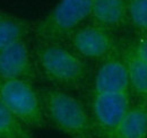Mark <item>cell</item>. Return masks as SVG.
<instances>
[{
  "instance_id": "6da1fadb",
  "label": "cell",
  "mask_w": 147,
  "mask_h": 138,
  "mask_svg": "<svg viewBox=\"0 0 147 138\" xmlns=\"http://www.w3.org/2000/svg\"><path fill=\"white\" fill-rule=\"evenodd\" d=\"M32 53L38 74L51 86L66 91H79L88 83V64L78 57L66 42L36 40Z\"/></svg>"
},
{
  "instance_id": "7a4b0ae2",
  "label": "cell",
  "mask_w": 147,
  "mask_h": 138,
  "mask_svg": "<svg viewBox=\"0 0 147 138\" xmlns=\"http://www.w3.org/2000/svg\"><path fill=\"white\" fill-rule=\"evenodd\" d=\"M47 122L71 138L97 137L88 108L69 91L55 86L38 89Z\"/></svg>"
},
{
  "instance_id": "3957f363",
  "label": "cell",
  "mask_w": 147,
  "mask_h": 138,
  "mask_svg": "<svg viewBox=\"0 0 147 138\" xmlns=\"http://www.w3.org/2000/svg\"><path fill=\"white\" fill-rule=\"evenodd\" d=\"M93 0H60L44 17L32 25L36 40L65 42L85 24L92 13Z\"/></svg>"
},
{
  "instance_id": "277c9868",
  "label": "cell",
  "mask_w": 147,
  "mask_h": 138,
  "mask_svg": "<svg viewBox=\"0 0 147 138\" xmlns=\"http://www.w3.org/2000/svg\"><path fill=\"white\" fill-rule=\"evenodd\" d=\"M0 101L30 130L47 126L41 95L32 82L0 79Z\"/></svg>"
},
{
  "instance_id": "5b68a950",
  "label": "cell",
  "mask_w": 147,
  "mask_h": 138,
  "mask_svg": "<svg viewBox=\"0 0 147 138\" xmlns=\"http://www.w3.org/2000/svg\"><path fill=\"white\" fill-rule=\"evenodd\" d=\"M131 105L130 93H92L88 110L97 138H110Z\"/></svg>"
},
{
  "instance_id": "8992f818",
  "label": "cell",
  "mask_w": 147,
  "mask_h": 138,
  "mask_svg": "<svg viewBox=\"0 0 147 138\" xmlns=\"http://www.w3.org/2000/svg\"><path fill=\"white\" fill-rule=\"evenodd\" d=\"M65 42L87 64H100L118 49L113 32L91 20L78 27Z\"/></svg>"
},
{
  "instance_id": "52a82bcc",
  "label": "cell",
  "mask_w": 147,
  "mask_h": 138,
  "mask_svg": "<svg viewBox=\"0 0 147 138\" xmlns=\"http://www.w3.org/2000/svg\"><path fill=\"white\" fill-rule=\"evenodd\" d=\"M93 93H130L128 65L117 49L100 62L92 79Z\"/></svg>"
},
{
  "instance_id": "ba28073f",
  "label": "cell",
  "mask_w": 147,
  "mask_h": 138,
  "mask_svg": "<svg viewBox=\"0 0 147 138\" xmlns=\"http://www.w3.org/2000/svg\"><path fill=\"white\" fill-rule=\"evenodd\" d=\"M36 75L32 49L26 40L18 41L0 51V79L33 82Z\"/></svg>"
},
{
  "instance_id": "9c48e42d",
  "label": "cell",
  "mask_w": 147,
  "mask_h": 138,
  "mask_svg": "<svg viewBox=\"0 0 147 138\" xmlns=\"http://www.w3.org/2000/svg\"><path fill=\"white\" fill-rule=\"evenodd\" d=\"M90 20L114 32L127 23V0H93Z\"/></svg>"
},
{
  "instance_id": "30bf717a",
  "label": "cell",
  "mask_w": 147,
  "mask_h": 138,
  "mask_svg": "<svg viewBox=\"0 0 147 138\" xmlns=\"http://www.w3.org/2000/svg\"><path fill=\"white\" fill-rule=\"evenodd\" d=\"M110 138H147V101L132 103Z\"/></svg>"
},
{
  "instance_id": "8fae6325",
  "label": "cell",
  "mask_w": 147,
  "mask_h": 138,
  "mask_svg": "<svg viewBox=\"0 0 147 138\" xmlns=\"http://www.w3.org/2000/svg\"><path fill=\"white\" fill-rule=\"evenodd\" d=\"M32 32V24L24 18L0 10V51L5 48L26 40Z\"/></svg>"
},
{
  "instance_id": "7c38bea8",
  "label": "cell",
  "mask_w": 147,
  "mask_h": 138,
  "mask_svg": "<svg viewBox=\"0 0 147 138\" xmlns=\"http://www.w3.org/2000/svg\"><path fill=\"white\" fill-rule=\"evenodd\" d=\"M128 65L130 94L137 97V101H147V64L140 60L132 49L123 53Z\"/></svg>"
},
{
  "instance_id": "4fadbf2b",
  "label": "cell",
  "mask_w": 147,
  "mask_h": 138,
  "mask_svg": "<svg viewBox=\"0 0 147 138\" xmlns=\"http://www.w3.org/2000/svg\"><path fill=\"white\" fill-rule=\"evenodd\" d=\"M0 138H33L30 129L0 101Z\"/></svg>"
},
{
  "instance_id": "5bb4252c",
  "label": "cell",
  "mask_w": 147,
  "mask_h": 138,
  "mask_svg": "<svg viewBox=\"0 0 147 138\" xmlns=\"http://www.w3.org/2000/svg\"><path fill=\"white\" fill-rule=\"evenodd\" d=\"M127 23L143 34L147 33V0H127Z\"/></svg>"
},
{
  "instance_id": "9a60e30c",
  "label": "cell",
  "mask_w": 147,
  "mask_h": 138,
  "mask_svg": "<svg viewBox=\"0 0 147 138\" xmlns=\"http://www.w3.org/2000/svg\"><path fill=\"white\" fill-rule=\"evenodd\" d=\"M132 51L135 52V54L140 59L143 60L144 62L147 64V33L143 35L138 42L136 43V45L134 48H131Z\"/></svg>"
},
{
  "instance_id": "2e32d148",
  "label": "cell",
  "mask_w": 147,
  "mask_h": 138,
  "mask_svg": "<svg viewBox=\"0 0 147 138\" xmlns=\"http://www.w3.org/2000/svg\"><path fill=\"white\" fill-rule=\"evenodd\" d=\"M83 138H97V137H83Z\"/></svg>"
}]
</instances>
